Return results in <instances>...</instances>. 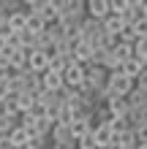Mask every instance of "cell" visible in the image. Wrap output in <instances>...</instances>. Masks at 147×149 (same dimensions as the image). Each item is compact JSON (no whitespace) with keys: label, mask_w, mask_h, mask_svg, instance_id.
Instances as JSON below:
<instances>
[{"label":"cell","mask_w":147,"mask_h":149,"mask_svg":"<svg viewBox=\"0 0 147 149\" xmlns=\"http://www.w3.org/2000/svg\"><path fill=\"white\" fill-rule=\"evenodd\" d=\"M125 103H128V109H142V106H147V90L134 87V90L125 95Z\"/></svg>","instance_id":"obj_17"},{"label":"cell","mask_w":147,"mask_h":149,"mask_svg":"<svg viewBox=\"0 0 147 149\" xmlns=\"http://www.w3.org/2000/svg\"><path fill=\"white\" fill-rule=\"evenodd\" d=\"M84 16L96 19V22H103L109 16V0H87L84 3Z\"/></svg>","instance_id":"obj_5"},{"label":"cell","mask_w":147,"mask_h":149,"mask_svg":"<svg viewBox=\"0 0 147 149\" xmlns=\"http://www.w3.org/2000/svg\"><path fill=\"white\" fill-rule=\"evenodd\" d=\"M103 109H106L112 117H125V114H128V103H125V98H117V95H112V98L103 103Z\"/></svg>","instance_id":"obj_14"},{"label":"cell","mask_w":147,"mask_h":149,"mask_svg":"<svg viewBox=\"0 0 147 149\" xmlns=\"http://www.w3.org/2000/svg\"><path fill=\"white\" fill-rule=\"evenodd\" d=\"M38 16L44 19V24H55L57 22V16H60V6H57V0H41V11Z\"/></svg>","instance_id":"obj_11"},{"label":"cell","mask_w":147,"mask_h":149,"mask_svg":"<svg viewBox=\"0 0 147 149\" xmlns=\"http://www.w3.org/2000/svg\"><path fill=\"white\" fill-rule=\"evenodd\" d=\"M103 84H106V71L103 68H93V65H87L84 68V90H90V92H98V90H103Z\"/></svg>","instance_id":"obj_4"},{"label":"cell","mask_w":147,"mask_h":149,"mask_svg":"<svg viewBox=\"0 0 147 149\" xmlns=\"http://www.w3.org/2000/svg\"><path fill=\"white\" fill-rule=\"evenodd\" d=\"M101 27H103V33H109V36H117V33L123 30V19H120V14H109L106 19L101 22Z\"/></svg>","instance_id":"obj_19"},{"label":"cell","mask_w":147,"mask_h":149,"mask_svg":"<svg viewBox=\"0 0 147 149\" xmlns=\"http://www.w3.org/2000/svg\"><path fill=\"white\" fill-rule=\"evenodd\" d=\"M52 122L49 117H38L36 119V127H33V136H41V138H49V133H52Z\"/></svg>","instance_id":"obj_21"},{"label":"cell","mask_w":147,"mask_h":149,"mask_svg":"<svg viewBox=\"0 0 147 149\" xmlns=\"http://www.w3.org/2000/svg\"><path fill=\"white\" fill-rule=\"evenodd\" d=\"M6 141H8V146H11V149H25V146H27V141H30V136L25 133L19 125H16L11 133L6 136Z\"/></svg>","instance_id":"obj_15"},{"label":"cell","mask_w":147,"mask_h":149,"mask_svg":"<svg viewBox=\"0 0 147 149\" xmlns=\"http://www.w3.org/2000/svg\"><path fill=\"white\" fill-rule=\"evenodd\" d=\"M142 19H147V0H144V6H142Z\"/></svg>","instance_id":"obj_31"},{"label":"cell","mask_w":147,"mask_h":149,"mask_svg":"<svg viewBox=\"0 0 147 149\" xmlns=\"http://www.w3.org/2000/svg\"><path fill=\"white\" fill-rule=\"evenodd\" d=\"M142 68H144V63H142V60L131 57V60H125V63L120 65V73H123V76H128V79L134 81V79H136V76L142 73Z\"/></svg>","instance_id":"obj_16"},{"label":"cell","mask_w":147,"mask_h":149,"mask_svg":"<svg viewBox=\"0 0 147 149\" xmlns=\"http://www.w3.org/2000/svg\"><path fill=\"white\" fill-rule=\"evenodd\" d=\"M14 127H16V119L6 117V114H0V136H8Z\"/></svg>","instance_id":"obj_25"},{"label":"cell","mask_w":147,"mask_h":149,"mask_svg":"<svg viewBox=\"0 0 147 149\" xmlns=\"http://www.w3.org/2000/svg\"><path fill=\"white\" fill-rule=\"evenodd\" d=\"M0 149H11V146H8V141H6V136H0Z\"/></svg>","instance_id":"obj_30"},{"label":"cell","mask_w":147,"mask_h":149,"mask_svg":"<svg viewBox=\"0 0 147 149\" xmlns=\"http://www.w3.org/2000/svg\"><path fill=\"white\" fill-rule=\"evenodd\" d=\"M8 38H11L8 33H0V54H6V52H8Z\"/></svg>","instance_id":"obj_29"},{"label":"cell","mask_w":147,"mask_h":149,"mask_svg":"<svg viewBox=\"0 0 147 149\" xmlns=\"http://www.w3.org/2000/svg\"><path fill=\"white\" fill-rule=\"evenodd\" d=\"M103 36V27H101V22H96V19H84L79 22V38L84 41V43H90L93 49H96V43H98V38Z\"/></svg>","instance_id":"obj_3"},{"label":"cell","mask_w":147,"mask_h":149,"mask_svg":"<svg viewBox=\"0 0 147 149\" xmlns=\"http://www.w3.org/2000/svg\"><path fill=\"white\" fill-rule=\"evenodd\" d=\"M46 68H49V54H46V52L33 49L30 54H27V71H30V73H36V76H41Z\"/></svg>","instance_id":"obj_7"},{"label":"cell","mask_w":147,"mask_h":149,"mask_svg":"<svg viewBox=\"0 0 147 149\" xmlns=\"http://www.w3.org/2000/svg\"><path fill=\"white\" fill-rule=\"evenodd\" d=\"M71 63V60H65V57H49V68L46 71H52V73H63V68Z\"/></svg>","instance_id":"obj_24"},{"label":"cell","mask_w":147,"mask_h":149,"mask_svg":"<svg viewBox=\"0 0 147 149\" xmlns=\"http://www.w3.org/2000/svg\"><path fill=\"white\" fill-rule=\"evenodd\" d=\"M68 133H71L74 141H79V138L87 136V133H90V111L84 114V117H76L71 125H68Z\"/></svg>","instance_id":"obj_9"},{"label":"cell","mask_w":147,"mask_h":149,"mask_svg":"<svg viewBox=\"0 0 147 149\" xmlns=\"http://www.w3.org/2000/svg\"><path fill=\"white\" fill-rule=\"evenodd\" d=\"M134 57L142 60V63H147V36L134 41Z\"/></svg>","instance_id":"obj_23"},{"label":"cell","mask_w":147,"mask_h":149,"mask_svg":"<svg viewBox=\"0 0 147 149\" xmlns=\"http://www.w3.org/2000/svg\"><path fill=\"white\" fill-rule=\"evenodd\" d=\"M134 149H147V144H136V146H134Z\"/></svg>","instance_id":"obj_32"},{"label":"cell","mask_w":147,"mask_h":149,"mask_svg":"<svg viewBox=\"0 0 147 149\" xmlns=\"http://www.w3.org/2000/svg\"><path fill=\"white\" fill-rule=\"evenodd\" d=\"M93 144H96V149H109V144H112V130L106 127V125H98V127H93Z\"/></svg>","instance_id":"obj_12"},{"label":"cell","mask_w":147,"mask_h":149,"mask_svg":"<svg viewBox=\"0 0 147 149\" xmlns=\"http://www.w3.org/2000/svg\"><path fill=\"white\" fill-rule=\"evenodd\" d=\"M60 79H63V87H65V90L76 92V90H82V84H84V68L76 65V63H68L63 68V73H60Z\"/></svg>","instance_id":"obj_1"},{"label":"cell","mask_w":147,"mask_h":149,"mask_svg":"<svg viewBox=\"0 0 147 149\" xmlns=\"http://www.w3.org/2000/svg\"><path fill=\"white\" fill-rule=\"evenodd\" d=\"M36 95L38 92H19V95H16V111H19V114L33 111V106H36Z\"/></svg>","instance_id":"obj_18"},{"label":"cell","mask_w":147,"mask_h":149,"mask_svg":"<svg viewBox=\"0 0 147 149\" xmlns=\"http://www.w3.org/2000/svg\"><path fill=\"white\" fill-rule=\"evenodd\" d=\"M90 57H93V46H90V43H84V41H79L74 46V52H71V63L82 65V68L90 65Z\"/></svg>","instance_id":"obj_10"},{"label":"cell","mask_w":147,"mask_h":149,"mask_svg":"<svg viewBox=\"0 0 147 149\" xmlns=\"http://www.w3.org/2000/svg\"><path fill=\"white\" fill-rule=\"evenodd\" d=\"M38 81H41V92H60L63 90V79H60V73H52V71H44L38 76Z\"/></svg>","instance_id":"obj_8"},{"label":"cell","mask_w":147,"mask_h":149,"mask_svg":"<svg viewBox=\"0 0 147 149\" xmlns=\"http://www.w3.org/2000/svg\"><path fill=\"white\" fill-rule=\"evenodd\" d=\"M8 95L11 92H8V73H6V76H0V103H3Z\"/></svg>","instance_id":"obj_27"},{"label":"cell","mask_w":147,"mask_h":149,"mask_svg":"<svg viewBox=\"0 0 147 149\" xmlns=\"http://www.w3.org/2000/svg\"><path fill=\"white\" fill-rule=\"evenodd\" d=\"M112 54H115V60L123 65L125 60H131V57H134V46H128V43H117V46L112 49Z\"/></svg>","instance_id":"obj_22"},{"label":"cell","mask_w":147,"mask_h":149,"mask_svg":"<svg viewBox=\"0 0 147 149\" xmlns=\"http://www.w3.org/2000/svg\"><path fill=\"white\" fill-rule=\"evenodd\" d=\"M46 30V24H44V19H41L38 14H27V22H25V30L22 33H27V36H33V38H38L41 33Z\"/></svg>","instance_id":"obj_13"},{"label":"cell","mask_w":147,"mask_h":149,"mask_svg":"<svg viewBox=\"0 0 147 149\" xmlns=\"http://www.w3.org/2000/svg\"><path fill=\"white\" fill-rule=\"evenodd\" d=\"M6 54H8V71H11V73H22L25 68H27V54H25L19 46H14V43H11Z\"/></svg>","instance_id":"obj_6"},{"label":"cell","mask_w":147,"mask_h":149,"mask_svg":"<svg viewBox=\"0 0 147 149\" xmlns=\"http://www.w3.org/2000/svg\"><path fill=\"white\" fill-rule=\"evenodd\" d=\"M49 146V138H41V136H30V141L25 149H46Z\"/></svg>","instance_id":"obj_26"},{"label":"cell","mask_w":147,"mask_h":149,"mask_svg":"<svg viewBox=\"0 0 147 149\" xmlns=\"http://www.w3.org/2000/svg\"><path fill=\"white\" fill-rule=\"evenodd\" d=\"M134 138H136V144H147V125L144 127H134Z\"/></svg>","instance_id":"obj_28"},{"label":"cell","mask_w":147,"mask_h":149,"mask_svg":"<svg viewBox=\"0 0 147 149\" xmlns=\"http://www.w3.org/2000/svg\"><path fill=\"white\" fill-rule=\"evenodd\" d=\"M106 127L112 130V136H123V133H128V130H131V125H128L125 117H112V119L106 122Z\"/></svg>","instance_id":"obj_20"},{"label":"cell","mask_w":147,"mask_h":149,"mask_svg":"<svg viewBox=\"0 0 147 149\" xmlns=\"http://www.w3.org/2000/svg\"><path fill=\"white\" fill-rule=\"evenodd\" d=\"M103 87H106L112 95H117V98H125V95L134 90V81L128 76H123V73H106V84Z\"/></svg>","instance_id":"obj_2"}]
</instances>
